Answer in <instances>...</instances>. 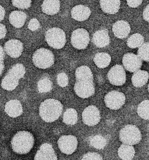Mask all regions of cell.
I'll use <instances>...</instances> for the list:
<instances>
[{"instance_id":"cell-20","label":"cell","mask_w":149,"mask_h":160,"mask_svg":"<svg viewBox=\"0 0 149 160\" xmlns=\"http://www.w3.org/2000/svg\"><path fill=\"white\" fill-rule=\"evenodd\" d=\"M60 0H44L42 5V11L48 15H54L60 11Z\"/></svg>"},{"instance_id":"cell-1","label":"cell","mask_w":149,"mask_h":160,"mask_svg":"<svg viewBox=\"0 0 149 160\" xmlns=\"http://www.w3.org/2000/svg\"><path fill=\"white\" fill-rule=\"evenodd\" d=\"M63 111V105L60 101L49 98L42 102L39 107L41 118L46 122L56 121L60 118Z\"/></svg>"},{"instance_id":"cell-15","label":"cell","mask_w":149,"mask_h":160,"mask_svg":"<svg viewBox=\"0 0 149 160\" xmlns=\"http://www.w3.org/2000/svg\"><path fill=\"white\" fill-rule=\"evenodd\" d=\"M131 30V26L128 22L123 20L116 22L112 26V32L115 37L121 39L127 38Z\"/></svg>"},{"instance_id":"cell-42","label":"cell","mask_w":149,"mask_h":160,"mask_svg":"<svg viewBox=\"0 0 149 160\" xmlns=\"http://www.w3.org/2000/svg\"><path fill=\"white\" fill-rule=\"evenodd\" d=\"M1 8V21H2L4 19L5 15V9L2 7V6L0 7Z\"/></svg>"},{"instance_id":"cell-24","label":"cell","mask_w":149,"mask_h":160,"mask_svg":"<svg viewBox=\"0 0 149 160\" xmlns=\"http://www.w3.org/2000/svg\"><path fill=\"white\" fill-rule=\"evenodd\" d=\"M118 154L122 160H132L135 155V150L132 145L123 144L118 148Z\"/></svg>"},{"instance_id":"cell-14","label":"cell","mask_w":149,"mask_h":160,"mask_svg":"<svg viewBox=\"0 0 149 160\" xmlns=\"http://www.w3.org/2000/svg\"><path fill=\"white\" fill-rule=\"evenodd\" d=\"M34 160H58L55 151L50 144L43 143L34 156Z\"/></svg>"},{"instance_id":"cell-26","label":"cell","mask_w":149,"mask_h":160,"mask_svg":"<svg viewBox=\"0 0 149 160\" xmlns=\"http://www.w3.org/2000/svg\"><path fill=\"white\" fill-rule=\"evenodd\" d=\"M93 61L99 68H105L111 63V56L106 52H98L94 55Z\"/></svg>"},{"instance_id":"cell-6","label":"cell","mask_w":149,"mask_h":160,"mask_svg":"<svg viewBox=\"0 0 149 160\" xmlns=\"http://www.w3.org/2000/svg\"><path fill=\"white\" fill-rule=\"evenodd\" d=\"M71 41L74 48L77 50H84L89 44V33L85 29H77L73 32Z\"/></svg>"},{"instance_id":"cell-40","label":"cell","mask_w":149,"mask_h":160,"mask_svg":"<svg viewBox=\"0 0 149 160\" xmlns=\"http://www.w3.org/2000/svg\"><path fill=\"white\" fill-rule=\"evenodd\" d=\"M1 50V75L2 73V71L4 69V49L2 48V47H0Z\"/></svg>"},{"instance_id":"cell-25","label":"cell","mask_w":149,"mask_h":160,"mask_svg":"<svg viewBox=\"0 0 149 160\" xmlns=\"http://www.w3.org/2000/svg\"><path fill=\"white\" fill-rule=\"evenodd\" d=\"M19 79L16 77L7 73V74L2 79L1 86L5 90L12 91L17 88L19 84Z\"/></svg>"},{"instance_id":"cell-27","label":"cell","mask_w":149,"mask_h":160,"mask_svg":"<svg viewBox=\"0 0 149 160\" xmlns=\"http://www.w3.org/2000/svg\"><path fill=\"white\" fill-rule=\"evenodd\" d=\"M77 121V112L74 108H68L65 111L63 115V122L67 125H73Z\"/></svg>"},{"instance_id":"cell-23","label":"cell","mask_w":149,"mask_h":160,"mask_svg":"<svg viewBox=\"0 0 149 160\" xmlns=\"http://www.w3.org/2000/svg\"><path fill=\"white\" fill-rule=\"evenodd\" d=\"M77 81H93V75L90 68L86 65H82L77 68L75 71Z\"/></svg>"},{"instance_id":"cell-10","label":"cell","mask_w":149,"mask_h":160,"mask_svg":"<svg viewBox=\"0 0 149 160\" xmlns=\"http://www.w3.org/2000/svg\"><path fill=\"white\" fill-rule=\"evenodd\" d=\"M82 121L87 126L93 127L100 121L101 115L100 111L94 105L87 107L82 112Z\"/></svg>"},{"instance_id":"cell-7","label":"cell","mask_w":149,"mask_h":160,"mask_svg":"<svg viewBox=\"0 0 149 160\" xmlns=\"http://www.w3.org/2000/svg\"><path fill=\"white\" fill-rule=\"evenodd\" d=\"M126 101L124 93L113 90L107 94L104 97V102L107 107L111 110H119Z\"/></svg>"},{"instance_id":"cell-30","label":"cell","mask_w":149,"mask_h":160,"mask_svg":"<svg viewBox=\"0 0 149 160\" xmlns=\"http://www.w3.org/2000/svg\"><path fill=\"white\" fill-rule=\"evenodd\" d=\"M137 112L141 118L149 120V100H146L141 102L137 106Z\"/></svg>"},{"instance_id":"cell-18","label":"cell","mask_w":149,"mask_h":160,"mask_svg":"<svg viewBox=\"0 0 149 160\" xmlns=\"http://www.w3.org/2000/svg\"><path fill=\"white\" fill-rule=\"evenodd\" d=\"M5 111L12 118H17L23 112V107L21 102L17 100H11L5 105Z\"/></svg>"},{"instance_id":"cell-43","label":"cell","mask_w":149,"mask_h":160,"mask_svg":"<svg viewBox=\"0 0 149 160\" xmlns=\"http://www.w3.org/2000/svg\"><path fill=\"white\" fill-rule=\"evenodd\" d=\"M148 91H149V85H148Z\"/></svg>"},{"instance_id":"cell-39","label":"cell","mask_w":149,"mask_h":160,"mask_svg":"<svg viewBox=\"0 0 149 160\" xmlns=\"http://www.w3.org/2000/svg\"><path fill=\"white\" fill-rule=\"evenodd\" d=\"M143 17L145 21L149 23V4L147 5L143 11Z\"/></svg>"},{"instance_id":"cell-35","label":"cell","mask_w":149,"mask_h":160,"mask_svg":"<svg viewBox=\"0 0 149 160\" xmlns=\"http://www.w3.org/2000/svg\"><path fill=\"white\" fill-rule=\"evenodd\" d=\"M57 81L58 85L61 88H65L68 86L69 83L68 77L64 72H61L58 74Z\"/></svg>"},{"instance_id":"cell-29","label":"cell","mask_w":149,"mask_h":160,"mask_svg":"<svg viewBox=\"0 0 149 160\" xmlns=\"http://www.w3.org/2000/svg\"><path fill=\"white\" fill-rule=\"evenodd\" d=\"M52 88V83L51 80L47 77H44L40 79L37 83L38 92L44 93L49 92Z\"/></svg>"},{"instance_id":"cell-8","label":"cell","mask_w":149,"mask_h":160,"mask_svg":"<svg viewBox=\"0 0 149 160\" xmlns=\"http://www.w3.org/2000/svg\"><path fill=\"white\" fill-rule=\"evenodd\" d=\"M77 139L73 135H64L58 140V145L62 153L70 155L76 151L77 147Z\"/></svg>"},{"instance_id":"cell-4","label":"cell","mask_w":149,"mask_h":160,"mask_svg":"<svg viewBox=\"0 0 149 160\" xmlns=\"http://www.w3.org/2000/svg\"><path fill=\"white\" fill-rule=\"evenodd\" d=\"M45 38L47 44L52 48L59 50L66 44V34L64 30L58 28H52L46 31Z\"/></svg>"},{"instance_id":"cell-41","label":"cell","mask_w":149,"mask_h":160,"mask_svg":"<svg viewBox=\"0 0 149 160\" xmlns=\"http://www.w3.org/2000/svg\"><path fill=\"white\" fill-rule=\"evenodd\" d=\"M0 29H1V36H0V38L2 39L4 38L6 36V34L7 32V30L6 29L5 26L2 23L0 24Z\"/></svg>"},{"instance_id":"cell-37","label":"cell","mask_w":149,"mask_h":160,"mask_svg":"<svg viewBox=\"0 0 149 160\" xmlns=\"http://www.w3.org/2000/svg\"><path fill=\"white\" fill-rule=\"evenodd\" d=\"M40 27V23L38 20L36 18H33L30 20L28 24V29L31 31H36Z\"/></svg>"},{"instance_id":"cell-38","label":"cell","mask_w":149,"mask_h":160,"mask_svg":"<svg viewBox=\"0 0 149 160\" xmlns=\"http://www.w3.org/2000/svg\"><path fill=\"white\" fill-rule=\"evenodd\" d=\"M143 0H127V4L131 8H137L140 6Z\"/></svg>"},{"instance_id":"cell-11","label":"cell","mask_w":149,"mask_h":160,"mask_svg":"<svg viewBox=\"0 0 149 160\" xmlns=\"http://www.w3.org/2000/svg\"><path fill=\"white\" fill-rule=\"evenodd\" d=\"M74 91L77 96L82 98L92 96L95 92L93 81H77L74 86Z\"/></svg>"},{"instance_id":"cell-19","label":"cell","mask_w":149,"mask_h":160,"mask_svg":"<svg viewBox=\"0 0 149 160\" xmlns=\"http://www.w3.org/2000/svg\"><path fill=\"white\" fill-rule=\"evenodd\" d=\"M100 4L104 12L115 14L119 11L121 0H100Z\"/></svg>"},{"instance_id":"cell-32","label":"cell","mask_w":149,"mask_h":160,"mask_svg":"<svg viewBox=\"0 0 149 160\" xmlns=\"http://www.w3.org/2000/svg\"><path fill=\"white\" fill-rule=\"evenodd\" d=\"M90 144L92 147L100 150L106 147L107 140L105 138L101 135H95L91 138Z\"/></svg>"},{"instance_id":"cell-13","label":"cell","mask_w":149,"mask_h":160,"mask_svg":"<svg viewBox=\"0 0 149 160\" xmlns=\"http://www.w3.org/2000/svg\"><path fill=\"white\" fill-rule=\"evenodd\" d=\"M4 49L9 57L17 58L22 55L23 50V45L19 40L11 39L5 42Z\"/></svg>"},{"instance_id":"cell-21","label":"cell","mask_w":149,"mask_h":160,"mask_svg":"<svg viewBox=\"0 0 149 160\" xmlns=\"http://www.w3.org/2000/svg\"><path fill=\"white\" fill-rule=\"evenodd\" d=\"M27 18L26 13L22 11H14L10 13L9 20L11 24L16 28H21L25 25Z\"/></svg>"},{"instance_id":"cell-34","label":"cell","mask_w":149,"mask_h":160,"mask_svg":"<svg viewBox=\"0 0 149 160\" xmlns=\"http://www.w3.org/2000/svg\"><path fill=\"white\" fill-rule=\"evenodd\" d=\"M12 5L17 8L26 9L29 8L32 4V0H11Z\"/></svg>"},{"instance_id":"cell-16","label":"cell","mask_w":149,"mask_h":160,"mask_svg":"<svg viewBox=\"0 0 149 160\" xmlns=\"http://www.w3.org/2000/svg\"><path fill=\"white\" fill-rule=\"evenodd\" d=\"M92 42L98 48L107 46L110 42L108 31L107 29L99 30L93 35Z\"/></svg>"},{"instance_id":"cell-3","label":"cell","mask_w":149,"mask_h":160,"mask_svg":"<svg viewBox=\"0 0 149 160\" xmlns=\"http://www.w3.org/2000/svg\"><path fill=\"white\" fill-rule=\"evenodd\" d=\"M32 60L36 67L46 69L51 67L54 65V55L50 50L40 48L34 52Z\"/></svg>"},{"instance_id":"cell-17","label":"cell","mask_w":149,"mask_h":160,"mask_svg":"<svg viewBox=\"0 0 149 160\" xmlns=\"http://www.w3.org/2000/svg\"><path fill=\"white\" fill-rule=\"evenodd\" d=\"M71 13L73 19L77 21H85L89 19L91 15V11L86 6L77 5L72 9Z\"/></svg>"},{"instance_id":"cell-2","label":"cell","mask_w":149,"mask_h":160,"mask_svg":"<svg viewBox=\"0 0 149 160\" xmlns=\"http://www.w3.org/2000/svg\"><path fill=\"white\" fill-rule=\"evenodd\" d=\"M34 144V136L27 131L17 132L11 140L13 151L19 154H26L30 152Z\"/></svg>"},{"instance_id":"cell-36","label":"cell","mask_w":149,"mask_h":160,"mask_svg":"<svg viewBox=\"0 0 149 160\" xmlns=\"http://www.w3.org/2000/svg\"><path fill=\"white\" fill-rule=\"evenodd\" d=\"M82 160H103L102 157L97 152H87L83 156Z\"/></svg>"},{"instance_id":"cell-31","label":"cell","mask_w":149,"mask_h":160,"mask_svg":"<svg viewBox=\"0 0 149 160\" xmlns=\"http://www.w3.org/2000/svg\"><path fill=\"white\" fill-rule=\"evenodd\" d=\"M8 73L16 77L18 79H21L25 75V68L22 63H17L11 67Z\"/></svg>"},{"instance_id":"cell-33","label":"cell","mask_w":149,"mask_h":160,"mask_svg":"<svg viewBox=\"0 0 149 160\" xmlns=\"http://www.w3.org/2000/svg\"><path fill=\"white\" fill-rule=\"evenodd\" d=\"M137 55L146 62H149V42H144L137 51Z\"/></svg>"},{"instance_id":"cell-28","label":"cell","mask_w":149,"mask_h":160,"mask_svg":"<svg viewBox=\"0 0 149 160\" xmlns=\"http://www.w3.org/2000/svg\"><path fill=\"white\" fill-rule=\"evenodd\" d=\"M144 38L140 33H135L131 35L127 40V46L131 48H139L144 43Z\"/></svg>"},{"instance_id":"cell-22","label":"cell","mask_w":149,"mask_h":160,"mask_svg":"<svg viewBox=\"0 0 149 160\" xmlns=\"http://www.w3.org/2000/svg\"><path fill=\"white\" fill-rule=\"evenodd\" d=\"M149 79L148 72L143 70H139L134 72L132 76V84L136 88H141L147 83Z\"/></svg>"},{"instance_id":"cell-12","label":"cell","mask_w":149,"mask_h":160,"mask_svg":"<svg viewBox=\"0 0 149 160\" xmlns=\"http://www.w3.org/2000/svg\"><path fill=\"white\" fill-rule=\"evenodd\" d=\"M122 63L124 68L130 72H135L140 70L142 66V59L133 53L128 52L122 58Z\"/></svg>"},{"instance_id":"cell-5","label":"cell","mask_w":149,"mask_h":160,"mask_svg":"<svg viewBox=\"0 0 149 160\" xmlns=\"http://www.w3.org/2000/svg\"><path fill=\"white\" fill-rule=\"evenodd\" d=\"M119 140L124 144L135 145L142 140L141 131L137 127L133 125H127L119 132Z\"/></svg>"},{"instance_id":"cell-9","label":"cell","mask_w":149,"mask_h":160,"mask_svg":"<svg viewBox=\"0 0 149 160\" xmlns=\"http://www.w3.org/2000/svg\"><path fill=\"white\" fill-rule=\"evenodd\" d=\"M110 83L114 86H122L127 80L126 72L122 66L115 65L111 68L107 74Z\"/></svg>"}]
</instances>
